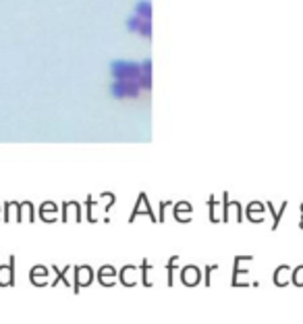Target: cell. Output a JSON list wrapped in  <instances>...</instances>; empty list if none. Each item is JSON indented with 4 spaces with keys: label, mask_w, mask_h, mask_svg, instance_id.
Instances as JSON below:
<instances>
[{
    "label": "cell",
    "mask_w": 303,
    "mask_h": 324,
    "mask_svg": "<svg viewBox=\"0 0 303 324\" xmlns=\"http://www.w3.org/2000/svg\"><path fill=\"white\" fill-rule=\"evenodd\" d=\"M115 79H133L137 81L141 75V63H129V60H115L110 65Z\"/></svg>",
    "instance_id": "6da1fadb"
},
{
    "label": "cell",
    "mask_w": 303,
    "mask_h": 324,
    "mask_svg": "<svg viewBox=\"0 0 303 324\" xmlns=\"http://www.w3.org/2000/svg\"><path fill=\"white\" fill-rule=\"evenodd\" d=\"M140 92H141V87L137 85V81H133V79H115V83L110 85V94L115 96L117 100L137 98Z\"/></svg>",
    "instance_id": "7a4b0ae2"
},
{
    "label": "cell",
    "mask_w": 303,
    "mask_h": 324,
    "mask_svg": "<svg viewBox=\"0 0 303 324\" xmlns=\"http://www.w3.org/2000/svg\"><path fill=\"white\" fill-rule=\"evenodd\" d=\"M135 15H140L141 19H150V17H152V4H150V0H141V2H137Z\"/></svg>",
    "instance_id": "3957f363"
},
{
    "label": "cell",
    "mask_w": 303,
    "mask_h": 324,
    "mask_svg": "<svg viewBox=\"0 0 303 324\" xmlns=\"http://www.w3.org/2000/svg\"><path fill=\"white\" fill-rule=\"evenodd\" d=\"M141 21H143V19H141V17H140V15H135V17H131V19H129V21H127V27H129V31H135V33H137V31H140V25H141Z\"/></svg>",
    "instance_id": "277c9868"
},
{
    "label": "cell",
    "mask_w": 303,
    "mask_h": 324,
    "mask_svg": "<svg viewBox=\"0 0 303 324\" xmlns=\"http://www.w3.org/2000/svg\"><path fill=\"white\" fill-rule=\"evenodd\" d=\"M137 33H141V36H145V38L152 36V23H150V19H143V21H141L140 31H137Z\"/></svg>",
    "instance_id": "5b68a950"
}]
</instances>
